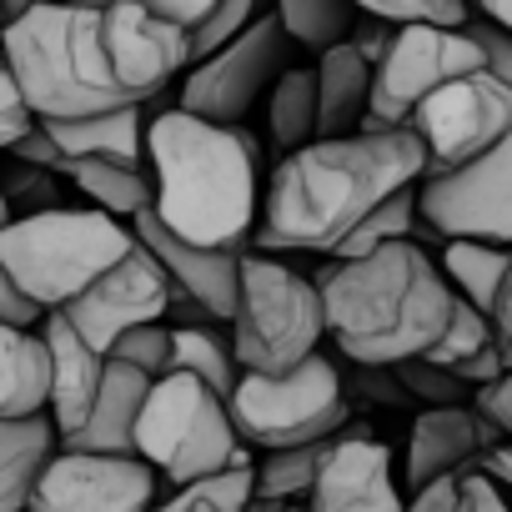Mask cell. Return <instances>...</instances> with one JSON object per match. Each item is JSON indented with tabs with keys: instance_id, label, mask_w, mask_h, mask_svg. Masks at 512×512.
<instances>
[{
	"instance_id": "cell-21",
	"label": "cell",
	"mask_w": 512,
	"mask_h": 512,
	"mask_svg": "<svg viewBox=\"0 0 512 512\" xmlns=\"http://www.w3.org/2000/svg\"><path fill=\"white\" fill-rule=\"evenodd\" d=\"M151 106H126V111H106V116H86V121H36L56 151L81 166V161H106V166H126V171H146V116Z\"/></svg>"
},
{
	"instance_id": "cell-25",
	"label": "cell",
	"mask_w": 512,
	"mask_h": 512,
	"mask_svg": "<svg viewBox=\"0 0 512 512\" xmlns=\"http://www.w3.org/2000/svg\"><path fill=\"white\" fill-rule=\"evenodd\" d=\"M51 412V352L41 332L0 327V422Z\"/></svg>"
},
{
	"instance_id": "cell-48",
	"label": "cell",
	"mask_w": 512,
	"mask_h": 512,
	"mask_svg": "<svg viewBox=\"0 0 512 512\" xmlns=\"http://www.w3.org/2000/svg\"><path fill=\"white\" fill-rule=\"evenodd\" d=\"M477 16H482V21H492L497 31H507V36H512V0H487V6H482Z\"/></svg>"
},
{
	"instance_id": "cell-31",
	"label": "cell",
	"mask_w": 512,
	"mask_h": 512,
	"mask_svg": "<svg viewBox=\"0 0 512 512\" xmlns=\"http://www.w3.org/2000/svg\"><path fill=\"white\" fill-rule=\"evenodd\" d=\"M327 452H332V437L327 442H307V447H287V452H262V462L251 467V497H267V502H287L292 507V497L312 492L317 467H322Z\"/></svg>"
},
{
	"instance_id": "cell-20",
	"label": "cell",
	"mask_w": 512,
	"mask_h": 512,
	"mask_svg": "<svg viewBox=\"0 0 512 512\" xmlns=\"http://www.w3.org/2000/svg\"><path fill=\"white\" fill-rule=\"evenodd\" d=\"M151 382L121 362H106V382L101 397L91 407V417L61 437V452H81V457H136V417L146 402Z\"/></svg>"
},
{
	"instance_id": "cell-29",
	"label": "cell",
	"mask_w": 512,
	"mask_h": 512,
	"mask_svg": "<svg viewBox=\"0 0 512 512\" xmlns=\"http://www.w3.org/2000/svg\"><path fill=\"white\" fill-rule=\"evenodd\" d=\"M277 21H282V31H287L292 46H302V51H312L322 61L327 51H337V46L352 41L362 11L347 6V0H282Z\"/></svg>"
},
{
	"instance_id": "cell-32",
	"label": "cell",
	"mask_w": 512,
	"mask_h": 512,
	"mask_svg": "<svg viewBox=\"0 0 512 512\" xmlns=\"http://www.w3.org/2000/svg\"><path fill=\"white\" fill-rule=\"evenodd\" d=\"M417 186L412 191H397L392 201H382L337 251H332V262H362V256H377V251H387V246H402V241H412V231H417Z\"/></svg>"
},
{
	"instance_id": "cell-50",
	"label": "cell",
	"mask_w": 512,
	"mask_h": 512,
	"mask_svg": "<svg viewBox=\"0 0 512 512\" xmlns=\"http://www.w3.org/2000/svg\"><path fill=\"white\" fill-rule=\"evenodd\" d=\"M0 31H6V6H0Z\"/></svg>"
},
{
	"instance_id": "cell-43",
	"label": "cell",
	"mask_w": 512,
	"mask_h": 512,
	"mask_svg": "<svg viewBox=\"0 0 512 512\" xmlns=\"http://www.w3.org/2000/svg\"><path fill=\"white\" fill-rule=\"evenodd\" d=\"M357 392L372 397V402H382V407H412L407 392L397 387V377L387 367H357Z\"/></svg>"
},
{
	"instance_id": "cell-42",
	"label": "cell",
	"mask_w": 512,
	"mask_h": 512,
	"mask_svg": "<svg viewBox=\"0 0 512 512\" xmlns=\"http://www.w3.org/2000/svg\"><path fill=\"white\" fill-rule=\"evenodd\" d=\"M0 327H21V332L41 327V312L21 297V287L6 277V267H0Z\"/></svg>"
},
{
	"instance_id": "cell-27",
	"label": "cell",
	"mask_w": 512,
	"mask_h": 512,
	"mask_svg": "<svg viewBox=\"0 0 512 512\" xmlns=\"http://www.w3.org/2000/svg\"><path fill=\"white\" fill-rule=\"evenodd\" d=\"M267 141L287 156L307 151L317 141V76L307 66H287V76L272 86V101H267Z\"/></svg>"
},
{
	"instance_id": "cell-36",
	"label": "cell",
	"mask_w": 512,
	"mask_h": 512,
	"mask_svg": "<svg viewBox=\"0 0 512 512\" xmlns=\"http://www.w3.org/2000/svg\"><path fill=\"white\" fill-rule=\"evenodd\" d=\"M387 372L397 377V387L407 392L412 407H417V402H427V412H437V407H472V392H467L457 377H447V372H437L432 362H422V357L397 362V367H387Z\"/></svg>"
},
{
	"instance_id": "cell-11",
	"label": "cell",
	"mask_w": 512,
	"mask_h": 512,
	"mask_svg": "<svg viewBox=\"0 0 512 512\" xmlns=\"http://www.w3.org/2000/svg\"><path fill=\"white\" fill-rule=\"evenodd\" d=\"M407 131L427 151L422 181L452 176L512 136V91L497 86L487 71H472L462 81H447L437 96H427L417 116L407 121Z\"/></svg>"
},
{
	"instance_id": "cell-13",
	"label": "cell",
	"mask_w": 512,
	"mask_h": 512,
	"mask_svg": "<svg viewBox=\"0 0 512 512\" xmlns=\"http://www.w3.org/2000/svg\"><path fill=\"white\" fill-rule=\"evenodd\" d=\"M417 216L442 241L512 246V136L452 176L417 186Z\"/></svg>"
},
{
	"instance_id": "cell-44",
	"label": "cell",
	"mask_w": 512,
	"mask_h": 512,
	"mask_svg": "<svg viewBox=\"0 0 512 512\" xmlns=\"http://www.w3.org/2000/svg\"><path fill=\"white\" fill-rule=\"evenodd\" d=\"M402 512H467V502H462V482H432L427 492H412Z\"/></svg>"
},
{
	"instance_id": "cell-24",
	"label": "cell",
	"mask_w": 512,
	"mask_h": 512,
	"mask_svg": "<svg viewBox=\"0 0 512 512\" xmlns=\"http://www.w3.org/2000/svg\"><path fill=\"white\" fill-rule=\"evenodd\" d=\"M56 457H61V432L51 417L0 422V512H26Z\"/></svg>"
},
{
	"instance_id": "cell-40",
	"label": "cell",
	"mask_w": 512,
	"mask_h": 512,
	"mask_svg": "<svg viewBox=\"0 0 512 512\" xmlns=\"http://www.w3.org/2000/svg\"><path fill=\"white\" fill-rule=\"evenodd\" d=\"M487 322H492L497 357H502V367L512 372V272L502 277V287H497V297H492V312H487Z\"/></svg>"
},
{
	"instance_id": "cell-12",
	"label": "cell",
	"mask_w": 512,
	"mask_h": 512,
	"mask_svg": "<svg viewBox=\"0 0 512 512\" xmlns=\"http://www.w3.org/2000/svg\"><path fill=\"white\" fill-rule=\"evenodd\" d=\"M472 71H482V51L467 31H397L372 71V106L362 131H407L427 96Z\"/></svg>"
},
{
	"instance_id": "cell-8",
	"label": "cell",
	"mask_w": 512,
	"mask_h": 512,
	"mask_svg": "<svg viewBox=\"0 0 512 512\" xmlns=\"http://www.w3.org/2000/svg\"><path fill=\"white\" fill-rule=\"evenodd\" d=\"M231 427L241 447H262V452H287L307 442H327L352 422L347 382L332 357H312L287 377H246L226 397Z\"/></svg>"
},
{
	"instance_id": "cell-1",
	"label": "cell",
	"mask_w": 512,
	"mask_h": 512,
	"mask_svg": "<svg viewBox=\"0 0 512 512\" xmlns=\"http://www.w3.org/2000/svg\"><path fill=\"white\" fill-rule=\"evenodd\" d=\"M427 151L412 131H357L342 141H312L277 161L256 246L262 251H337L382 201L422 186Z\"/></svg>"
},
{
	"instance_id": "cell-37",
	"label": "cell",
	"mask_w": 512,
	"mask_h": 512,
	"mask_svg": "<svg viewBox=\"0 0 512 512\" xmlns=\"http://www.w3.org/2000/svg\"><path fill=\"white\" fill-rule=\"evenodd\" d=\"M106 362H121V367L141 372L146 382L171 377V327L156 322V327H136V332H126V337L106 352Z\"/></svg>"
},
{
	"instance_id": "cell-19",
	"label": "cell",
	"mask_w": 512,
	"mask_h": 512,
	"mask_svg": "<svg viewBox=\"0 0 512 512\" xmlns=\"http://www.w3.org/2000/svg\"><path fill=\"white\" fill-rule=\"evenodd\" d=\"M41 342H46V352H51V422H56V432L61 437H71L86 417H91V407H96V397H101V382H106V357L101 352H91L61 317H41Z\"/></svg>"
},
{
	"instance_id": "cell-33",
	"label": "cell",
	"mask_w": 512,
	"mask_h": 512,
	"mask_svg": "<svg viewBox=\"0 0 512 512\" xmlns=\"http://www.w3.org/2000/svg\"><path fill=\"white\" fill-rule=\"evenodd\" d=\"M357 11L392 31H467L472 21L462 0H367Z\"/></svg>"
},
{
	"instance_id": "cell-28",
	"label": "cell",
	"mask_w": 512,
	"mask_h": 512,
	"mask_svg": "<svg viewBox=\"0 0 512 512\" xmlns=\"http://www.w3.org/2000/svg\"><path fill=\"white\" fill-rule=\"evenodd\" d=\"M71 181L76 191L91 201V211L131 226L141 211H151V176L146 171H126V166H106V161H81L71 166Z\"/></svg>"
},
{
	"instance_id": "cell-46",
	"label": "cell",
	"mask_w": 512,
	"mask_h": 512,
	"mask_svg": "<svg viewBox=\"0 0 512 512\" xmlns=\"http://www.w3.org/2000/svg\"><path fill=\"white\" fill-rule=\"evenodd\" d=\"M457 482H462V502H467V512H512L507 497H502V487H492L482 472H467V477H457Z\"/></svg>"
},
{
	"instance_id": "cell-2",
	"label": "cell",
	"mask_w": 512,
	"mask_h": 512,
	"mask_svg": "<svg viewBox=\"0 0 512 512\" xmlns=\"http://www.w3.org/2000/svg\"><path fill=\"white\" fill-rule=\"evenodd\" d=\"M151 216L186 246L236 251L262 211V146L241 126H211L181 106L146 121Z\"/></svg>"
},
{
	"instance_id": "cell-22",
	"label": "cell",
	"mask_w": 512,
	"mask_h": 512,
	"mask_svg": "<svg viewBox=\"0 0 512 512\" xmlns=\"http://www.w3.org/2000/svg\"><path fill=\"white\" fill-rule=\"evenodd\" d=\"M312 76H317V141L357 136L372 106V66L352 46H337L312 66Z\"/></svg>"
},
{
	"instance_id": "cell-47",
	"label": "cell",
	"mask_w": 512,
	"mask_h": 512,
	"mask_svg": "<svg viewBox=\"0 0 512 512\" xmlns=\"http://www.w3.org/2000/svg\"><path fill=\"white\" fill-rule=\"evenodd\" d=\"M492 487H512V442H502V447H492L487 457H482V467H477Z\"/></svg>"
},
{
	"instance_id": "cell-41",
	"label": "cell",
	"mask_w": 512,
	"mask_h": 512,
	"mask_svg": "<svg viewBox=\"0 0 512 512\" xmlns=\"http://www.w3.org/2000/svg\"><path fill=\"white\" fill-rule=\"evenodd\" d=\"M472 407L502 432V442H512V372L497 382V387H487V392H477L472 397Z\"/></svg>"
},
{
	"instance_id": "cell-15",
	"label": "cell",
	"mask_w": 512,
	"mask_h": 512,
	"mask_svg": "<svg viewBox=\"0 0 512 512\" xmlns=\"http://www.w3.org/2000/svg\"><path fill=\"white\" fill-rule=\"evenodd\" d=\"M131 236L156 256V267L166 272L171 307H181V312H186L191 322H201V327H206V322H226V327H231L246 246H236V251L186 246V241H176L151 211H141V216L131 221Z\"/></svg>"
},
{
	"instance_id": "cell-39",
	"label": "cell",
	"mask_w": 512,
	"mask_h": 512,
	"mask_svg": "<svg viewBox=\"0 0 512 512\" xmlns=\"http://www.w3.org/2000/svg\"><path fill=\"white\" fill-rule=\"evenodd\" d=\"M31 126H36V116L26 111V101H21V91H16L6 61H0V156H6Z\"/></svg>"
},
{
	"instance_id": "cell-14",
	"label": "cell",
	"mask_w": 512,
	"mask_h": 512,
	"mask_svg": "<svg viewBox=\"0 0 512 512\" xmlns=\"http://www.w3.org/2000/svg\"><path fill=\"white\" fill-rule=\"evenodd\" d=\"M171 312V292H166V272L156 267V256L136 241L121 267H111L91 292H81L66 312H56L91 352H111L126 332L136 327H156Z\"/></svg>"
},
{
	"instance_id": "cell-45",
	"label": "cell",
	"mask_w": 512,
	"mask_h": 512,
	"mask_svg": "<svg viewBox=\"0 0 512 512\" xmlns=\"http://www.w3.org/2000/svg\"><path fill=\"white\" fill-rule=\"evenodd\" d=\"M166 26H176L181 36H191L201 21H206V11H211V0H156V6H151Z\"/></svg>"
},
{
	"instance_id": "cell-7",
	"label": "cell",
	"mask_w": 512,
	"mask_h": 512,
	"mask_svg": "<svg viewBox=\"0 0 512 512\" xmlns=\"http://www.w3.org/2000/svg\"><path fill=\"white\" fill-rule=\"evenodd\" d=\"M136 457L171 487L251 467V447H241L226 402L181 372L151 382L136 417Z\"/></svg>"
},
{
	"instance_id": "cell-23",
	"label": "cell",
	"mask_w": 512,
	"mask_h": 512,
	"mask_svg": "<svg viewBox=\"0 0 512 512\" xmlns=\"http://www.w3.org/2000/svg\"><path fill=\"white\" fill-rule=\"evenodd\" d=\"M422 362H432L437 372L457 377L472 397L487 392V387H497V382L507 377V367H502V357H497V342H492V322H487L477 307L457 302V297H452L447 332L437 337V347H432Z\"/></svg>"
},
{
	"instance_id": "cell-5",
	"label": "cell",
	"mask_w": 512,
	"mask_h": 512,
	"mask_svg": "<svg viewBox=\"0 0 512 512\" xmlns=\"http://www.w3.org/2000/svg\"><path fill=\"white\" fill-rule=\"evenodd\" d=\"M6 61L26 111L36 121H86L126 111L106 96L91 61V6H6L0 31Z\"/></svg>"
},
{
	"instance_id": "cell-4",
	"label": "cell",
	"mask_w": 512,
	"mask_h": 512,
	"mask_svg": "<svg viewBox=\"0 0 512 512\" xmlns=\"http://www.w3.org/2000/svg\"><path fill=\"white\" fill-rule=\"evenodd\" d=\"M131 246V226L91 206H61L0 226V267L41 317H56L81 292H91L111 267H121Z\"/></svg>"
},
{
	"instance_id": "cell-3",
	"label": "cell",
	"mask_w": 512,
	"mask_h": 512,
	"mask_svg": "<svg viewBox=\"0 0 512 512\" xmlns=\"http://www.w3.org/2000/svg\"><path fill=\"white\" fill-rule=\"evenodd\" d=\"M327 337L357 367H397L427 357L452 317V287L417 246H387L362 262H327L317 277Z\"/></svg>"
},
{
	"instance_id": "cell-9",
	"label": "cell",
	"mask_w": 512,
	"mask_h": 512,
	"mask_svg": "<svg viewBox=\"0 0 512 512\" xmlns=\"http://www.w3.org/2000/svg\"><path fill=\"white\" fill-rule=\"evenodd\" d=\"M91 61L116 106H151L186 71V36L151 6H91Z\"/></svg>"
},
{
	"instance_id": "cell-34",
	"label": "cell",
	"mask_w": 512,
	"mask_h": 512,
	"mask_svg": "<svg viewBox=\"0 0 512 512\" xmlns=\"http://www.w3.org/2000/svg\"><path fill=\"white\" fill-rule=\"evenodd\" d=\"M0 196H6V211L11 221H26V216H46V211H61V191H56V176L51 171H36L26 161H0Z\"/></svg>"
},
{
	"instance_id": "cell-6",
	"label": "cell",
	"mask_w": 512,
	"mask_h": 512,
	"mask_svg": "<svg viewBox=\"0 0 512 512\" xmlns=\"http://www.w3.org/2000/svg\"><path fill=\"white\" fill-rule=\"evenodd\" d=\"M327 312L312 277L282 267L277 256L246 251L236 312H231V352L246 377H287L322 352Z\"/></svg>"
},
{
	"instance_id": "cell-10",
	"label": "cell",
	"mask_w": 512,
	"mask_h": 512,
	"mask_svg": "<svg viewBox=\"0 0 512 512\" xmlns=\"http://www.w3.org/2000/svg\"><path fill=\"white\" fill-rule=\"evenodd\" d=\"M287 31L277 21V11H262L226 51H216L211 61L191 66L181 81V111L211 126H236L246 121V111L262 101V91H272L287 76Z\"/></svg>"
},
{
	"instance_id": "cell-49",
	"label": "cell",
	"mask_w": 512,
	"mask_h": 512,
	"mask_svg": "<svg viewBox=\"0 0 512 512\" xmlns=\"http://www.w3.org/2000/svg\"><path fill=\"white\" fill-rule=\"evenodd\" d=\"M0 226H11V211H6V196H0Z\"/></svg>"
},
{
	"instance_id": "cell-38",
	"label": "cell",
	"mask_w": 512,
	"mask_h": 512,
	"mask_svg": "<svg viewBox=\"0 0 512 512\" xmlns=\"http://www.w3.org/2000/svg\"><path fill=\"white\" fill-rule=\"evenodd\" d=\"M467 36L477 41V51H482V71L497 81V86H507L512 91V36L507 31H497L492 21H482L477 11H472V21H467Z\"/></svg>"
},
{
	"instance_id": "cell-26",
	"label": "cell",
	"mask_w": 512,
	"mask_h": 512,
	"mask_svg": "<svg viewBox=\"0 0 512 512\" xmlns=\"http://www.w3.org/2000/svg\"><path fill=\"white\" fill-rule=\"evenodd\" d=\"M437 272L452 287L457 302L477 307L482 317L492 312V297L502 287V277L512 272V256L507 246H482V241H442L437 251Z\"/></svg>"
},
{
	"instance_id": "cell-18",
	"label": "cell",
	"mask_w": 512,
	"mask_h": 512,
	"mask_svg": "<svg viewBox=\"0 0 512 512\" xmlns=\"http://www.w3.org/2000/svg\"><path fill=\"white\" fill-rule=\"evenodd\" d=\"M502 447V432L477 412V407H437L417 412L407 432V462H402V487L427 492L432 482H457L482 467V457Z\"/></svg>"
},
{
	"instance_id": "cell-51",
	"label": "cell",
	"mask_w": 512,
	"mask_h": 512,
	"mask_svg": "<svg viewBox=\"0 0 512 512\" xmlns=\"http://www.w3.org/2000/svg\"><path fill=\"white\" fill-rule=\"evenodd\" d=\"M292 512H307V507H292Z\"/></svg>"
},
{
	"instance_id": "cell-17",
	"label": "cell",
	"mask_w": 512,
	"mask_h": 512,
	"mask_svg": "<svg viewBox=\"0 0 512 512\" xmlns=\"http://www.w3.org/2000/svg\"><path fill=\"white\" fill-rule=\"evenodd\" d=\"M402 507L407 497L392 472V447L377 442L372 427L347 422L317 467L307 512H402Z\"/></svg>"
},
{
	"instance_id": "cell-35",
	"label": "cell",
	"mask_w": 512,
	"mask_h": 512,
	"mask_svg": "<svg viewBox=\"0 0 512 512\" xmlns=\"http://www.w3.org/2000/svg\"><path fill=\"white\" fill-rule=\"evenodd\" d=\"M256 16H262V11H256L251 0H211L206 21L186 36V71L201 66V61H211L216 51H226V46H231Z\"/></svg>"
},
{
	"instance_id": "cell-16",
	"label": "cell",
	"mask_w": 512,
	"mask_h": 512,
	"mask_svg": "<svg viewBox=\"0 0 512 512\" xmlns=\"http://www.w3.org/2000/svg\"><path fill=\"white\" fill-rule=\"evenodd\" d=\"M161 477L141 457H81L61 452L26 512H151Z\"/></svg>"
},
{
	"instance_id": "cell-30",
	"label": "cell",
	"mask_w": 512,
	"mask_h": 512,
	"mask_svg": "<svg viewBox=\"0 0 512 512\" xmlns=\"http://www.w3.org/2000/svg\"><path fill=\"white\" fill-rule=\"evenodd\" d=\"M171 372L196 377V382L211 387L221 402H226V397L236 392V382H241V367H236L231 342H221L211 327H171Z\"/></svg>"
}]
</instances>
